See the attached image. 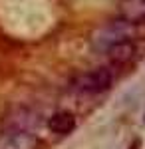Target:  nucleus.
I'll return each mask as SVG.
<instances>
[{
	"mask_svg": "<svg viewBox=\"0 0 145 149\" xmlns=\"http://www.w3.org/2000/svg\"><path fill=\"white\" fill-rule=\"evenodd\" d=\"M133 34H135V24L127 22V20H115V22H109L103 28H100L91 38V44H93V50L105 54L109 48L117 46L121 42H129L133 38Z\"/></svg>",
	"mask_w": 145,
	"mask_h": 149,
	"instance_id": "nucleus-1",
	"label": "nucleus"
},
{
	"mask_svg": "<svg viewBox=\"0 0 145 149\" xmlns=\"http://www.w3.org/2000/svg\"><path fill=\"white\" fill-rule=\"evenodd\" d=\"M113 81V74L109 68H96L79 74L78 78L74 80V90H78L79 93H101L105 90L112 88Z\"/></svg>",
	"mask_w": 145,
	"mask_h": 149,
	"instance_id": "nucleus-2",
	"label": "nucleus"
},
{
	"mask_svg": "<svg viewBox=\"0 0 145 149\" xmlns=\"http://www.w3.org/2000/svg\"><path fill=\"white\" fill-rule=\"evenodd\" d=\"M36 145L38 139L34 131L4 123V129L0 131V149H36Z\"/></svg>",
	"mask_w": 145,
	"mask_h": 149,
	"instance_id": "nucleus-3",
	"label": "nucleus"
},
{
	"mask_svg": "<svg viewBox=\"0 0 145 149\" xmlns=\"http://www.w3.org/2000/svg\"><path fill=\"white\" fill-rule=\"evenodd\" d=\"M48 127L58 133V135H68V133H72L74 131V127H76V117L70 113V111H58L50 117V121H48Z\"/></svg>",
	"mask_w": 145,
	"mask_h": 149,
	"instance_id": "nucleus-4",
	"label": "nucleus"
},
{
	"mask_svg": "<svg viewBox=\"0 0 145 149\" xmlns=\"http://www.w3.org/2000/svg\"><path fill=\"white\" fill-rule=\"evenodd\" d=\"M105 54L112 58V62H115V64H125V62H129V60L135 56V44L131 40H129V42H121V44H117V46L109 48Z\"/></svg>",
	"mask_w": 145,
	"mask_h": 149,
	"instance_id": "nucleus-5",
	"label": "nucleus"
}]
</instances>
